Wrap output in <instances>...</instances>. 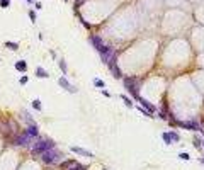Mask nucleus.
<instances>
[{
  "label": "nucleus",
  "instance_id": "obj_1",
  "mask_svg": "<svg viewBox=\"0 0 204 170\" xmlns=\"http://www.w3.org/2000/svg\"><path fill=\"white\" fill-rule=\"evenodd\" d=\"M140 87H141V80H140L138 77H126V78H124V89H126L135 99L140 97Z\"/></svg>",
  "mask_w": 204,
  "mask_h": 170
},
{
  "label": "nucleus",
  "instance_id": "obj_31",
  "mask_svg": "<svg viewBox=\"0 0 204 170\" xmlns=\"http://www.w3.org/2000/svg\"><path fill=\"white\" fill-rule=\"evenodd\" d=\"M201 162H203V165H204V158H203V160H201Z\"/></svg>",
  "mask_w": 204,
  "mask_h": 170
},
{
  "label": "nucleus",
  "instance_id": "obj_10",
  "mask_svg": "<svg viewBox=\"0 0 204 170\" xmlns=\"http://www.w3.org/2000/svg\"><path fill=\"white\" fill-rule=\"evenodd\" d=\"M179 126H180V128H184V129L201 131V126H199V122H196V121H185V122H179Z\"/></svg>",
  "mask_w": 204,
  "mask_h": 170
},
{
  "label": "nucleus",
  "instance_id": "obj_25",
  "mask_svg": "<svg viewBox=\"0 0 204 170\" xmlns=\"http://www.w3.org/2000/svg\"><path fill=\"white\" fill-rule=\"evenodd\" d=\"M85 2H87V0H77V2H75V9H78L80 5H83Z\"/></svg>",
  "mask_w": 204,
  "mask_h": 170
},
{
  "label": "nucleus",
  "instance_id": "obj_4",
  "mask_svg": "<svg viewBox=\"0 0 204 170\" xmlns=\"http://www.w3.org/2000/svg\"><path fill=\"white\" fill-rule=\"evenodd\" d=\"M97 51H99V55H100V60L104 61L106 65L112 60L114 56H117V53L114 51V48H112V46H109V44H106V43H104V44H102Z\"/></svg>",
  "mask_w": 204,
  "mask_h": 170
},
{
  "label": "nucleus",
  "instance_id": "obj_15",
  "mask_svg": "<svg viewBox=\"0 0 204 170\" xmlns=\"http://www.w3.org/2000/svg\"><path fill=\"white\" fill-rule=\"evenodd\" d=\"M15 70H17V71H26V70H27V63H26L24 60L17 61V63H15Z\"/></svg>",
  "mask_w": 204,
  "mask_h": 170
},
{
  "label": "nucleus",
  "instance_id": "obj_19",
  "mask_svg": "<svg viewBox=\"0 0 204 170\" xmlns=\"http://www.w3.org/2000/svg\"><path fill=\"white\" fill-rule=\"evenodd\" d=\"M121 99H123V102H124V106H126L128 109H133V102H131V99H128L126 95H121Z\"/></svg>",
  "mask_w": 204,
  "mask_h": 170
},
{
  "label": "nucleus",
  "instance_id": "obj_12",
  "mask_svg": "<svg viewBox=\"0 0 204 170\" xmlns=\"http://www.w3.org/2000/svg\"><path fill=\"white\" fill-rule=\"evenodd\" d=\"M58 83H60V87H63L65 90L72 92V94H73V92H77V89H75V87H73V85H72V83H70L67 78H65V77H61V78L58 80Z\"/></svg>",
  "mask_w": 204,
  "mask_h": 170
},
{
  "label": "nucleus",
  "instance_id": "obj_11",
  "mask_svg": "<svg viewBox=\"0 0 204 170\" xmlns=\"http://www.w3.org/2000/svg\"><path fill=\"white\" fill-rule=\"evenodd\" d=\"M70 150L73 151V153H77V155H82V157H87V158H92L94 157V153L88 150H83V148H80V146H72Z\"/></svg>",
  "mask_w": 204,
  "mask_h": 170
},
{
  "label": "nucleus",
  "instance_id": "obj_9",
  "mask_svg": "<svg viewBox=\"0 0 204 170\" xmlns=\"http://www.w3.org/2000/svg\"><path fill=\"white\" fill-rule=\"evenodd\" d=\"M136 100H138V102L141 104V107H143V109H146L148 112H150V114H155V112H156V107H155V106H153L151 102H148L146 99H143L141 95H140V97H138Z\"/></svg>",
  "mask_w": 204,
  "mask_h": 170
},
{
  "label": "nucleus",
  "instance_id": "obj_18",
  "mask_svg": "<svg viewBox=\"0 0 204 170\" xmlns=\"http://www.w3.org/2000/svg\"><path fill=\"white\" fill-rule=\"evenodd\" d=\"M32 107H34V111H43V104H41V100L34 99V100H32Z\"/></svg>",
  "mask_w": 204,
  "mask_h": 170
},
{
  "label": "nucleus",
  "instance_id": "obj_29",
  "mask_svg": "<svg viewBox=\"0 0 204 170\" xmlns=\"http://www.w3.org/2000/svg\"><path fill=\"white\" fill-rule=\"evenodd\" d=\"M26 2H29V3H32V2H34V0H26Z\"/></svg>",
  "mask_w": 204,
  "mask_h": 170
},
{
  "label": "nucleus",
  "instance_id": "obj_14",
  "mask_svg": "<svg viewBox=\"0 0 204 170\" xmlns=\"http://www.w3.org/2000/svg\"><path fill=\"white\" fill-rule=\"evenodd\" d=\"M90 43H92V46H94L95 50H99V48H100V46L104 44V41L100 39L99 36H90Z\"/></svg>",
  "mask_w": 204,
  "mask_h": 170
},
{
  "label": "nucleus",
  "instance_id": "obj_6",
  "mask_svg": "<svg viewBox=\"0 0 204 170\" xmlns=\"http://www.w3.org/2000/svg\"><path fill=\"white\" fill-rule=\"evenodd\" d=\"M107 66H109V70L112 73V77H116V78H123V73H121V68L117 66V56H114L112 60L107 63Z\"/></svg>",
  "mask_w": 204,
  "mask_h": 170
},
{
  "label": "nucleus",
  "instance_id": "obj_3",
  "mask_svg": "<svg viewBox=\"0 0 204 170\" xmlns=\"http://www.w3.org/2000/svg\"><path fill=\"white\" fill-rule=\"evenodd\" d=\"M55 146V141L49 140V138H38V141L34 143V146H32V153L34 155H43L44 151H48L49 148H53Z\"/></svg>",
  "mask_w": 204,
  "mask_h": 170
},
{
  "label": "nucleus",
  "instance_id": "obj_8",
  "mask_svg": "<svg viewBox=\"0 0 204 170\" xmlns=\"http://www.w3.org/2000/svg\"><path fill=\"white\" fill-rule=\"evenodd\" d=\"M162 138H163V141H165L167 145H172V143L180 141V136H179L175 131H167V133H163V134H162Z\"/></svg>",
  "mask_w": 204,
  "mask_h": 170
},
{
  "label": "nucleus",
  "instance_id": "obj_23",
  "mask_svg": "<svg viewBox=\"0 0 204 170\" xmlns=\"http://www.w3.org/2000/svg\"><path fill=\"white\" fill-rule=\"evenodd\" d=\"M29 19L32 20V22H36V12H34V10H29Z\"/></svg>",
  "mask_w": 204,
  "mask_h": 170
},
{
  "label": "nucleus",
  "instance_id": "obj_24",
  "mask_svg": "<svg viewBox=\"0 0 204 170\" xmlns=\"http://www.w3.org/2000/svg\"><path fill=\"white\" fill-rule=\"evenodd\" d=\"M194 146H196V148H201V146H203V141L196 138V140H194Z\"/></svg>",
  "mask_w": 204,
  "mask_h": 170
},
{
  "label": "nucleus",
  "instance_id": "obj_13",
  "mask_svg": "<svg viewBox=\"0 0 204 170\" xmlns=\"http://www.w3.org/2000/svg\"><path fill=\"white\" fill-rule=\"evenodd\" d=\"M26 131L31 134V138H32V140H38V138H39V129H38V126H36V124H29V128H27Z\"/></svg>",
  "mask_w": 204,
  "mask_h": 170
},
{
  "label": "nucleus",
  "instance_id": "obj_30",
  "mask_svg": "<svg viewBox=\"0 0 204 170\" xmlns=\"http://www.w3.org/2000/svg\"><path fill=\"white\" fill-rule=\"evenodd\" d=\"M203 150H204V141H203Z\"/></svg>",
  "mask_w": 204,
  "mask_h": 170
},
{
  "label": "nucleus",
  "instance_id": "obj_20",
  "mask_svg": "<svg viewBox=\"0 0 204 170\" xmlns=\"http://www.w3.org/2000/svg\"><path fill=\"white\" fill-rule=\"evenodd\" d=\"M94 85H95L97 89H104V87H106V83L100 80V78H94Z\"/></svg>",
  "mask_w": 204,
  "mask_h": 170
},
{
  "label": "nucleus",
  "instance_id": "obj_2",
  "mask_svg": "<svg viewBox=\"0 0 204 170\" xmlns=\"http://www.w3.org/2000/svg\"><path fill=\"white\" fill-rule=\"evenodd\" d=\"M61 151L56 150V146H53V148H49L48 151H44L43 155H41V160L44 162L46 165H56L60 160H61Z\"/></svg>",
  "mask_w": 204,
  "mask_h": 170
},
{
  "label": "nucleus",
  "instance_id": "obj_16",
  "mask_svg": "<svg viewBox=\"0 0 204 170\" xmlns=\"http://www.w3.org/2000/svg\"><path fill=\"white\" fill-rule=\"evenodd\" d=\"M36 77H38V78H48V77H49V73H48L46 70H43V68L39 66L38 70H36Z\"/></svg>",
  "mask_w": 204,
  "mask_h": 170
},
{
  "label": "nucleus",
  "instance_id": "obj_28",
  "mask_svg": "<svg viewBox=\"0 0 204 170\" xmlns=\"http://www.w3.org/2000/svg\"><path fill=\"white\" fill-rule=\"evenodd\" d=\"M102 95H104V97H112V95H111V94H109L106 89H102Z\"/></svg>",
  "mask_w": 204,
  "mask_h": 170
},
{
  "label": "nucleus",
  "instance_id": "obj_5",
  "mask_svg": "<svg viewBox=\"0 0 204 170\" xmlns=\"http://www.w3.org/2000/svg\"><path fill=\"white\" fill-rule=\"evenodd\" d=\"M32 138H31V134L27 131H22L20 134H17V138H15V145L17 146H29Z\"/></svg>",
  "mask_w": 204,
  "mask_h": 170
},
{
  "label": "nucleus",
  "instance_id": "obj_22",
  "mask_svg": "<svg viewBox=\"0 0 204 170\" xmlns=\"http://www.w3.org/2000/svg\"><path fill=\"white\" fill-rule=\"evenodd\" d=\"M10 5V0H0V7L2 9H5V7H9Z\"/></svg>",
  "mask_w": 204,
  "mask_h": 170
},
{
  "label": "nucleus",
  "instance_id": "obj_21",
  "mask_svg": "<svg viewBox=\"0 0 204 170\" xmlns=\"http://www.w3.org/2000/svg\"><path fill=\"white\" fill-rule=\"evenodd\" d=\"M60 68H61V71H63V73H67V71H68V68H67V61L63 60V58L60 60Z\"/></svg>",
  "mask_w": 204,
  "mask_h": 170
},
{
  "label": "nucleus",
  "instance_id": "obj_7",
  "mask_svg": "<svg viewBox=\"0 0 204 170\" xmlns=\"http://www.w3.org/2000/svg\"><path fill=\"white\" fill-rule=\"evenodd\" d=\"M61 169L63 170H87L82 163H78L77 160H67L65 163H61Z\"/></svg>",
  "mask_w": 204,
  "mask_h": 170
},
{
  "label": "nucleus",
  "instance_id": "obj_27",
  "mask_svg": "<svg viewBox=\"0 0 204 170\" xmlns=\"http://www.w3.org/2000/svg\"><path fill=\"white\" fill-rule=\"evenodd\" d=\"M19 82H20V85H26V83H27V77H22Z\"/></svg>",
  "mask_w": 204,
  "mask_h": 170
},
{
  "label": "nucleus",
  "instance_id": "obj_17",
  "mask_svg": "<svg viewBox=\"0 0 204 170\" xmlns=\"http://www.w3.org/2000/svg\"><path fill=\"white\" fill-rule=\"evenodd\" d=\"M5 48H9L12 51H17L19 50V44L17 43H10V41H5Z\"/></svg>",
  "mask_w": 204,
  "mask_h": 170
},
{
  "label": "nucleus",
  "instance_id": "obj_26",
  "mask_svg": "<svg viewBox=\"0 0 204 170\" xmlns=\"http://www.w3.org/2000/svg\"><path fill=\"white\" fill-rule=\"evenodd\" d=\"M179 157H180L182 160H189V158H191V157H189V153H180Z\"/></svg>",
  "mask_w": 204,
  "mask_h": 170
}]
</instances>
